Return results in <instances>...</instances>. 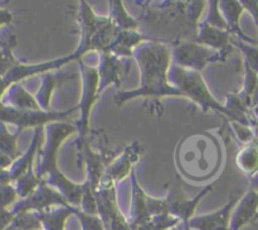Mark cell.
Returning <instances> with one entry per match:
<instances>
[{"mask_svg": "<svg viewBox=\"0 0 258 230\" xmlns=\"http://www.w3.org/2000/svg\"><path fill=\"white\" fill-rule=\"evenodd\" d=\"M232 37L233 35L228 30H222L216 27H212L203 20V22H199L198 27H197V34L194 37V40L199 44L218 51L228 57L231 51L233 50Z\"/></svg>", "mask_w": 258, "mask_h": 230, "instance_id": "cell-17", "label": "cell"}, {"mask_svg": "<svg viewBox=\"0 0 258 230\" xmlns=\"http://www.w3.org/2000/svg\"><path fill=\"white\" fill-rule=\"evenodd\" d=\"M154 39H156V38L148 37V35L141 34L136 30H120L116 39L113 40L112 45L110 47V52L115 53L116 56L122 58L128 57V56L133 57L134 50L136 47Z\"/></svg>", "mask_w": 258, "mask_h": 230, "instance_id": "cell-20", "label": "cell"}, {"mask_svg": "<svg viewBox=\"0 0 258 230\" xmlns=\"http://www.w3.org/2000/svg\"><path fill=\"white\" fill-rule=\"evenodd\" d=\"M169 80L175 87H178L185 98H189L196 105H198L204 113L217 111L224 116H228L232 120V114L226 105H222L209 90L202 72L193 70H186L180 66L174 65L169 71Z\"/></svg>", "mask_w": 258, "mask_h": 230, "instance_id": "cell-4", "label": "cell"}, {"mask_svg": "<svg viewBox=\"0 0 258 230\" xmlns=\"http://www.w3.org/2000/svg\"><path fill=\"white\" fill-rule=\"evenodd\" d=\"M166 190H168V194L164 199H165L166 206H168V212L173 216L178 217L183 224H188L194 217L197 207L201 204L202 200L209 192L213 191V186L212 185L206 186L198 195H196L194 197H188L184 194L183 189L179 183V178L176 177L169 182Z\"/></svg>", "mask_w": 258, "mask_h": 230, "instance_id": "cell-9", "label": "cell"}, {"mask_svg": "<svg viewBox=\"0 0 258 230\" xmlns=\"http://www.w3.org/2000/svg\"><path fill=\"white\" fill-rule=\"evenodd\" d=\"M144 151H145L144 146H141L138 142L125 147L122 152L108 164L105 176L110 177L115 183L123 181L135 169L134 163H136L141 158Z\"/></svg>", "mask_w": 258, "mask_h": 230, "instance_id": "cell-15", "label": "cell"}, {"mask_svg": "<svg viewBox=\"0 0 258 230\" xmlns=\"http://www.w3.org/2000/svg\"><path fill=\"white\" fill-rule=\"evenodd\" d=\"M108 5H110V15L108 17L112 19V22L115 23L118 29L136 30L140 27V20L131 17L126 12L122 0H111V2H108Z\"/></svg>", "mask_w": 258, "mask_h": 230, "instance_id": "cell-24", "label": "cell"}, {"mask_svg": "<svg viewBox=\"0 0 258 230\" xmlns=\"http://www.w3.org/2000/svg\"><path fill=\"white\" fill-rule=\"evenodd\" d=\"M43 230H66V222L73 215L71 205L55 206L45 211L35 212Z\"/></svg>", "mask_w": 258, "mask_h": 230, "instance_id": "cell-22", "label": "cell"}, {"mask_svg": "<svg viewBox=\"0 0 258 230\" xmlns=\"http://www.w3.org/2000/svg\"><path fill=\"white\" fill-rule=\"evenodd\" d=\"M236 164L247 176L253 177L258 173V141L253 139L243 147L236 156Z\"/></svg>", "mask_w": 258, "mask_h": 230, "instance_id": "cell-23", "label": "cell"}, {"mask_svg": "<svg viewBox=\"0 0 258 230\" xmlns=\"http://www.w3.org/2000/svg\"><path fill=\"white\" fill-rule=\"evenodd\" d=\"M98 56H100V61H98L97 66L98 76H100L98 93L101 95L110 85H115L120 87L122 80L126 77L131 66L126 58L118 57V56L110 52V51L98 53Z\"/></svg>", "mask_w": 258, "mask_h": 230, "instance_id": "cell-10", "label": "cell"}, {"mask_svg": "<svg viewBox=\"0 0 258 230\" xmlns=\"http://www.w3.org/2000/svg\"><path fill=\"white\" fill-rule=\"evenodd\" d=\"M81 70V77H82V95L78 103V113L80 118L76 121L78 138L76 139V146H80L83 142L87 141L90 134V120L92 114L93 105L100 98L98 93V83H100V76H98L97 67L90 66L83 62V60H78Z\"/></svg>", "mask_w": 258, "mask_h": 230, "instance_id": "cell-5", "label": "cell"}, {"mask_svg": "<svg viewBox=\"0 0 258 230\" xmlns=\"http://www.w3.org/2000/svg\"><path fill=\"white\" fill-rule=\"evenodd\" d=\"M80 210H82L86 214L98 215L97 210V201L95 196V189L90 185V182H83V192H82V201H81Z\"/></svg>", "mask_w": 258, "mask_h": 230, "instance_id": "cell-28", "label": "cell"}, {"mask_svg": "<svg viewBox=\"0 0 258 230\" xmlns=\"http://www.w3.org/2000/svg\"><path fill=\"white\" fill-rule=\"evenodd\" d=\"M244 9L248 10L252 14V17L256 20V24L258 28V2H241Z\"/></svg>", "mask_w": 258, "mask_h": 230, "instance_id": "cell-31", "label": "cell"}, {"mask_svg": "<svg viewBox=\"0 0 258 230\" xmlns=\"http://www.w3.org/2000/svg\"><path fill=\"white\" fill-rule=\"evenodd\" d=\"M131 177V209L127 220L130 227L138 226V225L146 224L151 220L150 214L148 210V194L143 190L140 183L138 182L136 172L134 169L130 174Z\"/></svg>", "mask_w": 258, "mask_h": 230, "instance_id": "cell-18", "label": "cell"}, {"mask_svg": "<svg viewBox=\"0 0 258 230\" xmlns=\"http://www.w3.org/2000/svg\"><path fill=\"white\" fill-rule=\"evenodd\" d=\"M176 230H191V229L189 227L188 224H180L178 227H176Z\"/></svg>", "mask_w": 258, "mask_h": 230, "instance_id": "cell-32", "label": "cell"}, {"mask_svg": "<svg viewBox=\"0 0 258 230\" xmlns=\"http://www.w3.org/2000/svg\"><path fill=\"white\" fill-rule=\"evenodd\" d=\"M232 45H236L241 50V52L243 53L244 57V63L248 66L251 70H253L254 72L258 73V47H254V45L248 44L244 40L241 39H233L232 38Z\"/></svg>", "mask_w": 258, "mask_h": 230, "instance_id": "cell-27", "label": "cell"}, {"mask_svg": "<svg viewBox=\"0 0 258 230\" xmlns=\"http://www.w3.org/2000/svg\"><path fill=\"white\" fill-rule=\"evenodd\" d=\"M243 195L238 192L237 195H232L229 201L221 209L214 210L208 214L194 216L188 222L191 230H231V219L234 207L239 202Z\"/></svg>", "mask_w": 258, "mask_h": 230, "instance_id": "cell-13", "label": "cell"}, {"mask_svg": "<svg viewBox=\"0 0 258 230\" xmlns=\"http://www.w3.org/2000/svg\"><path fill=\"white\" fill-rule=\"evenodd\" d=\"M229 124L232 125V129H233L236 136L242 143L248 144L249 142H252L254 139L253 131H252L249 125H243V124H239L237 121H229Z\"/></svg>", "mask_w": 258, "mask_h": 230, "instance_id": "cell-30", "label": "cell"}, {"mask_svg": "<svg viewBox=\"0 0 258 230\" xmlns=\"http://www.w3.org/2000/svg\"><path fill=\"white\" fill-rule=\"evenodd\" d=\"M75 77V73H71V75L63 72L44 73L42 78V85L35 94V99H37L40 109L44 111H50V101H52V96L55 88L67 81L73 80Z\"/></svg>", "mask_w": 258, "mask_h": 230, "instance_id": "cell-19", "label": "cell"}, {"mask_svg": "<svg viewBox=\"0 0 258 230\" xmlns=\"http://www.w3.org/2000/svg\"><path fill=\"white\" fill-rule=\"evenodd\" d=\"M71 210H72L73 215L77 216L82 230H106L105 224L98 215L86 214L82 210L75 206H71Z\"/></svg>", "mask_w": 258, "mask_h": 230, "instance_id": "cell-26", "label": "cell"}, {"mask_svg": "<svg viewBox=\"0 0 258 230\" xmlns=\"http://www.w3.org/2000/svg\"><path fill=\"white\" fill-rule=\"evenodd\" d=\"M179 172L196 182L209 179L222 166V148L212 134L198 133L179 142L175 154Z\"/></svg>", "mask_w": 258, "mask_h": 230, "instance_id": "cell-3", "label": "cell"}, {"mask_svg": "<svg viewBox=\"0 0 258 230\" xmlns=\"http://www.w3.org/2000/svg\"><path fill=\"white\" fill-rule=\"evenodd\" d=\"M174 65L186 70L202 72L211 62H224L227 56L216 50L199 44L196 40L179 39L171 45Z\"/></svg>", "mask_w": 258, "mask_h": 230, "instance_id": "cell-6", "label": "cell"}, {"mask_svg": "<svg viewBox=\"0 0 258 230\" xmlns=\"http://www.w3.org/2000/svg\"><path fill=\"white\" fill-rule=\"evenodd\" d=\"M209 4V12L208 15L206 17L204 22L208 23L212 27H216L222 30H228V25H227L226 19H224L223 14H222L221 9H219V2L218 0H212L208 3Z\"/></svg>", "mask_w": 258, "mask_h": 230, "instance_id": "cell-29", "label": "cell"}, {"mask_svg": "<svg viewBox=\"0 0 258 230\" xmlns=\"http://www.w3.org/2000/svg\"><path fill=\"white\" fill-rule=\"evenodd\" d=\"M68 201L64 199L59 191H57L53 187L48 185L42 183L34 194L30 195L27 199H23L18 202L15 209L13 210V214H19V212H39L49 210L55 206H68Z\"/></svg>", "mask_w": 258, "mask_h": 230, "instance_id": "cell-11", "label": "cell"}, {"mask_svg": "<svg viewBox=\"0 0 258 230\" xmlns=\"http://www.w3.org/2000/svg\"><path fill=\"white\" fill-rule=\"evenodd\" d=\"M77 149L78 157H81V159H82L83 164H85L86 173H87L86 181L90 182L91 186L96 190L98 185L101 183L103 177H105L108 164L112 161L108 159L107 154L93 151L88 141L77 146Z\"/></svg>", "mask_w": 258, "mask_h": 230, "instance_id": "cell-14", "label": "cell"}, {"mask_svg": "<svg viewBox=\"0 0 258 230\" xmlns=\"http://www.w3.org/2000/svg\"><path fill=\"white\" fill-rule=\"evenodd\" d=\"M219 9H221L222 14H223L224 19H226L227 25H228V32L232 35H237L238 39L244 40V42L256 43L252 38L247 37L241 29L239 25V19L243 13L244 8L241 2H236V0H221L219 2Z\"/></svg>", "mask_w": 258, "mask_h": 230, "instance_id": "cell-21", "label": "cell"}, {"mask_svg": "<svg viewBox=\"0 0 258 230\" xmlns=\"http://www.w3.org/2000/svg\"><path fill=\"white\" fill-rule=\"evenodd\" d=\"M76 19H77L78 27L81 29V40L73 55H75L76 60L78 61L86 53L91 52V42H92L93 35L96 34L101 23H102L103 17L96 14L87 2L81 0L78 3V12L76 14Z\"/></svg>", "mask_w": 258, "mask_h": 230, "instance_id": "cell-12", "label": "cell"}, {"mask_svg": "<svg viewBox=\"0 0 258 230\" xmlns=\"http://www.w3.org/2000/svg\"><path fill=\"white\" fill-rule=\"evenodd\" d=\"M98 216L102 219L106 230H130L128 220L120 210L116 197V183L105 176L95 190Z\"/></svg>", "mask_w": 258, "mask_h": 230, "instance_id": "cell-7", "label": "cell"}, {"mask_svg": "<svg viewBox=\"0 0 258 230\" xmlns=\"http://www.w3.org/2000/svg\"><path fill=\"white\" fill-rule=\"evenodd\" d=\"M10 104L15 109H23V110H42L38 104L35 96L28 93L22 85H14L10 90Z\"/></svg>", "mask_w": 258, "mask_h": 230, "instance_id": "cell-25", "label": "cell"}, {"mask_svg": "<svg viewBox=\"0 0 258 230\" xmlns=\"http://www.w3.org/2000/svg\"><path fill=\"white\" fill-rule=\"evenodd\" d=\"M173 230H176V227H175V229H173Z\"/></svg>", "mask_w": 258, "mask_h": 230, "instance_id": "cell-33", "label": "cell"}, {"mask_svg": "<svg viewBox=\"0 0 258 230\" xmlns=\"http://www.w3.org/2000/svg\"><path fill=\"white\" fill-rule=\"evenodd\" d=\"M73 61H77V60H76L75 55L72 53V55L66 56V57L47 61V62L35 63V65H17L7 73L5 81H2V83L5 88L9 83L17 82V81L23 80V78L25 77H30V76H35V75H44V73L59 70L60 67L66 66L67 63L73 62Z\"/></svg>", "mask_w": 258, "mask_h": 230, "instance_id": "cell-16", "label": "cell"}, {"mask_svg": "<svg viewBox=\"0 0 258 230\" xmlns=\"http://www.w3.org/2000/svg\"><path fill=\"white\" fill-rule=\"evenodd\" d=\"M75 111H78V106H73L63 111L23 110V109H15L13 106H0V120L18 125L19 126L18 133H20V130L24 128L37 129L39 126L54 123V121H63Z\"/></svg>", "mask_w": 258, "mask_h": 230, "instance_id": "cell-8", "label": "cell"}, {"mask_svg": "<svg viewBox=\"0 0 258 230\" xmlns=\"http://www.w3.org/2000/svg\"><path fill=\"white\" fill-rule=\"evenodd\" d=\"M77 133L75 124L54 121L44 128V142L39 151L40 162L37 168V176L43 183L53 187L64 196L71 206L80 207L82 201L83 183L71 181L58 167V152L66 139Z\"/></svg>", "mask_w": 258, "mask_h": 230, "instance_id": "cell-2", "label": "cell"}, {"mask_svg": "<svg viewBox=\"0 0 258 230\" xmlns=\"http://www.w3.org/2000/svg\"><path fill=\"white\" fill-rule=\"evenodd\" d=\"M169 40L156 39L143 43L134 50L133 57L140 70V85L134 90H120L115 94L113 103L122 106L138 98H185L178 87L169 80V71L173 66V55Z\"/></svg>", "mask_w": 258, "mask_h": 230, "instance_id": "cell-1", "label": "cell"}]
</instances>
